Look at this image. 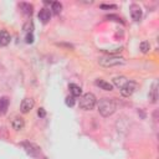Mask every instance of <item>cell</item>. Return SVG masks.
Listing matches in <instances>:
<instances>
[{"label":"cell","instance_id":"1","mask_svg":"<svg viewBox=\"0 0 159 159\" xmlns=\"http://www.w3.org/2000/svg\"><path fill=\"white\" fill-rule=\"evenodd\" d=\"M117 109V104L112 98H102L98 102V112L102 117L112 116Z\"/></svg>","mask_w":159,"mask_h":159},{"label":"cell","instance_id":"2","mask_svg":"<svg viewBox=\"0 0 159 159\" xmlns=\"http://www.w3.org/2000/svg\"><path fill=\"white\" fill-rule=\"evenodd\" d=\"M98 63L102 67H114V66H122L125 63V60L119 56H102L98 58Z\"/></svg>","mask_w":159,"mask_h":159},{"label":"cell","instance_id":"3","mask_svg":"<svg viewBox=\"0 0 159 159\" xmlns=\"http://www.w3.org/2000/svg\"><path fill=\"white\" fill-rule=\"evenodd\" d=\"M78 104H80V108L81 109H83V111H91L97 104V98H96V96L93 93L88 92V93H84V94L81 96Z\"/></svg>","mask_w":159,"mask_h":159},{"label":"cell","instance_id":"4","mask_svg":"<svg viewBox=\"0 0 159 159\" xmlns=\"http://www.w3.org/2000/svg\"><path fill=\"white\" fill-rule=\"evenodd\" d=\"M21 147L25 149V152L30 155V157H39L40 155V147L34 144V143H30V142H22L21 143Z\"/></svg>","mask_w":159,"mask_h":159},{"label":"cell","instance_id":"5","mask_svg":"<svg viewBox=\"0 0 159 159\" xmlns=\"http://www.w3.org/2000/svg\"><path fill=\"white\" fill-rule=\"evenodd\" d=\"M137 87H138L137 82H134V81H128V82L120 88V94H122L123 97H129V96H132V94L135 92Z\"/></svg>","mask_w":159,"mask_h":159},{"label":"cell","instance_id":"6","mask_svg":"<svg viewBox=\"0 0 159 159\" xmlns=\"http://www.w3.org/2000/svg\"><path fill=\"white\" fill-rule=\"evenodd\" d=\"M34 106H35V101L32 98H24L21 104H20V112L26 114L34 108Z\"/></svg>","mask_w":159,"mask_h":159},{"label":"cell","instance_id":"7","mask_svg":"<svg viewBox=\"0 0 159 159\" xmlns=\"http://www.w3.org/2000/svg\"><path fill=\"white\" fill-rule=\"evenodd\" d=\"M10 123H11V127H12L15 130H17V132H19V130H22L24 127H25V120H24V118L20 117V116H14V117L11 118Z\"/></svg>","mask_w":159,"mask_h":159},{"label":"cell","instance_id":"8","mask_svg":"<svg viewBox=\"0 0 159 159\" xmlns=\"http://www.w3.org/2000/svg\"><path fill=\"white\" fill-rule=\"evenodd\" d=\"M37 16H39V20H40L42 24H47V22L51 20V11H50L48 9H46V7H42V9L39 11Z\"/></svg>","mask_w":159,"mask_h":159},{"label":"cell","instance_id":"9","mask_svg":"<svg viewBox=\"0 0 159 159\" xmlns=\"http://www.w3.org/2000/svg\"><path fill=\"white\" fill-rule=\"evenodd\" d=\"M130 16L134 21H139L142 19V9L135 4L130 5Z\"/></svg>","mask_w":159,"mask_h":159},{"label":"cell","instance_id":"10","mask_svg":"<svg viewBox=\"0 0 159 159\" xmlns=\"http://www.w3.org/2000/svg\"><path fill=\"white\" fill-rule=\"evenodd\" d=\"M149 99L152 103H157L158 101V82H153L152 84V88L149 91Z\"/></svg>","mask_w":159,"mask_h":159},{"label":"cell","instance_id":"11","mask_svg":"<svg viewBox=\"0 0 159 159\" xmlns=\"http://www.w3.org/2000/svg\"><path fill=\"white\" fill-rule=\"evenodd\" d=\"M10 40H11V36L10 34L6 31V30H1L0 31V46H7L10 43Z\"/></svg>","mask_w":159,"mask_h":159},{"label":"cell","instance_id":"12","mask_svg":"<svg viewBox=\"0 0 159 159\" xmlns=\"http://www.w3.org/2000/svg\"><path fill=\"white\" fill-rule=\"evenodd\" d=\"M9 103H10V99H9L6 96H2V97L0 98V116H4V114L7 112Z\"/></svg>","mask_w":159,"mask_h":159},{"label":"cell","instance_id":"13","mask_svg":"<svg viewBox=\"0 0 159 159\" xmlns=\"http://www.w3.org/2000/svg\"><path fill=\"white\" fill-rule=\"evenodd\" d=\"M20 9L26 16H31L32 15V10H34L32 4H30V2H20Z\"/></svg>","mask_w":159,"mask_h":159},{"label":"cell","instance_id":"14","mask_svg":"<svg viewBox=\"0 0 159 159\" xmlns=\"http://www.w3.org/2000/svg\"><path fill=\"white\" fill-rule=\"evenodd\" d=\"M129 80L127 78V77H124V76H117V77H114L113 78V84L117 87V88H122L127 82H128Z\"/></svg>","mask_w":159,"mask_h":159},{"label":"cell","instance_id":"15","mask_svg":"<svg viewBox=\"0 0 159 159\" xmlns=\"http://www.w3.org/2000/svg\"><path fill=\"white\" fill-rule=\"evenodd\" d=\"M94 83H96V86L101 87V88L104 89V91H112V89H113V86H112L109 82H107V81H104V80H102V78L96 80Z\"/></svg>","mask_w":159,"mask_h":159},{"label":"cell","instance_id":"16","mask_svg":"<svg viewBox=\"0 0 159 159\" xmlns=\"http://www.w3.org/2000/svg\"><path fill=\"white\" fill-rule=\"evenodd\" d=\"M68 89L71 92V96H73V97H78V96L82 94V88L80 86L75 84V83H70L68 84Z\"/></svg>","mask_w":159,"mask_h":159},{"label":"cell","instance_id":"17","mask_svg":"<svg viewBox=\"0 0 159 159\" xmlns=\"http://www.w3.org/2000/svg\"><path fill=\"white\" fill-rule=\"evenodd\" d=\"M51 10H52V12L56 14V15L60 14L61 10H62V4L58 2V1H52V2H51Z\"/></svg>","mask_w":159,"mask_h":159},{"label":"cell","instance_id":"18","mask_svg":"<svg viewBox=\"0 0 159 159\" xmlns=\"http://www.w3.org/2000/svg\"><path fill=\"white\" fill-rule=\"evenodd\" d=\"M22 30H24L26 34H32V32H34V22H32L31 20L26 21V22L24 24V27H22Z\"/></svg>","mask_w":159,"mask_h":159},{"label":"cell","instance_id":"19","mask_svg":"<svg viewBox=\"0 0 159 159\" xmlns=\"http://www.w3.org/2000/svg\"><path fill=\"white\" fill-rule=\"evenodd\" d=\"M139 48H140V51L143 53H147L149 51V48H150V43L148 41H142L140 45H139Z\"/></svg>","mask_w":159,"mask_h":159},{"label":"cell","instance_id":"20","mask_svg":"<svg viewBox=\"0 0 159 159\" xmlns=\"http://www.w3.org/2000/svg\"><path fill=\"white\" fill-rule=\"evenodd\" d=\"M75 102H76V99H75L73 96H67L66 99H65V103H66V106H68V107H73Z\"/></svg>","mask_w":159,"mask_h":159},{"label":"cell","instance_id":"21","mask_svg":"<svg viewBox=\"0 0 159 159\" xmlns=\"http://www.w3.org/2000/svg\"><path fill=\"white\" fill-rule=\"evenodd\" d=\"M106 19H108V20H113V21H117V22H123V21H122V19H120L119 16H117V15H113V14H111V15H107V16H106Z\"/></svg>","mask_w":159,"mask_h":159},{"label":"cell","instance_id":"22","mask_svg":"<svg viewBox=\"0 0 159 159\" xmlns=\"http://www.w3.org/2000/svg\"><path fill=\"white\" fill-rule=\"evenodd\" d=\"M103 52H107L108 55L112 56V53H117V52H120L122 51V47H117V48H113V50H102Z\"/></svg>","mask_w":159,"mask_h":159},{"label":"cell","instance_id":"23","mask_svg":"<svg viewBox=\"0 0 159 159\" xmlns=\"http://www.w3.org/2000/svg\"><path fill=\"white\" fill-rule=\"evenodd\" d=\"M25 41H26V43H32L34 42V34H26Z\"/></svg>","mask_w":159,"mask_h":159},{"label":"cell","instance_id":"24","mask_svg":"<svg viewBox=\"0 0 159 159\" xmlns=\"http://www.w3.org/2000/svg\"><path fill=\"white\" fill-rule=\"evenodd\" d=\"M37 116L40 117V118H45L46 117V111H45V108H39V111H37Z\"/></svg>","mask_w":159,"mask_h":159},{"label":"cell","instance_id":"25","mask_svg":"<svg viewBox=\"0 0 159 159\" xmlns=\"http://www.w3.org/2000/svg\"><path fill=\"white\" fill-rule=\"evenodd\" d=\"M101 7H102V9H116L117 6H116V5H112V4H109V5H108V4H102Z\"/></svg>","mask_w":159,"mask_h":159},{"label":"cell","instance_id":"26","mask_svg":"<svg viewBox=\"0 0 159 159\" xmlns=\"http://www.w3.org/2000/svg\"><path fill=\"white\" fill-rule=\"evenodd\" d=\"M57 45H60V46H66L67 48H71V50L73 48V46H72V45H68V43H57Z\"/></svg>","mask_w":159,"mask_h":159}]
</instances>
